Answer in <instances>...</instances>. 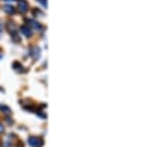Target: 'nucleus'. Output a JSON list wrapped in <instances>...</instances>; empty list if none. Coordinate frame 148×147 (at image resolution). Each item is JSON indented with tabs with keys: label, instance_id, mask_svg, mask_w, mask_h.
Here are the masks:
<instances>
[{
	"label": "nucleus",
	"instance_id": "obj_1",
	"mask_svg": "<svg viewBox=\"0 0 148 147\" xmlns=\"http://www.w3.org/2000/svg\"><path fill=\"white\" fill-rule=\"evenodd\" d=\"M29 144L32 147H42L44 142H42V140L40 138L32 136V137L29 138Z\"/></svg>",
	"mask_w": 148,
	"mask_h": 147
},
{
	"label": "nucleus",
	"instance_id": "obj_2",
	"mask_svg": "<svg viewBox=\"0 0 148 147\" xmlns=\"http://www.w3.org/2000/svg\"><path fill=\"white\" fill-rule=\"evenodd\" d=\"M18 7H19V10L20 12L22 13H26L29 9V4L26 0H19L18 1Z\"/></svg>",
	"mask_w": 148,
	"mask_h": 147
},
{
	"label": "nucleus",
	"instance_id": "obj_3",
	"mask_svg": "<svg viewBox=\"0 0 148 147\" xmlns=\"http://www.w3.org/2000/svg\"><path fill=\"white\" fill-rule=\"evenodd\" d=\"M20 30H21V33L24 35L25 37H27V38H30V37H32V35H33V32H32V30L30 29L28 26H21L20 27Z\"/></svg>",
	"mask_w": 148,
	"mask_h": 147
},
{
	"label": "nucleus",
	"instance_id": "obj_4",
	"mask_svg": "<svg viewBox=\"0 0 148 147\" xmlns=\"http://www.w3.org/2000/svg\"><path fill=\"white\" fill-rule=\"evenodd\" d=\"M2 9H3V11L6 13V14L8 15H12L15 13V7H13L12 5H4L3 7H2Z\"/></svg>",
	"mask_w": 148,
	"mask_h": 147
},
{
	"label": "nucleus",
	"instance_id": "obj_5",
	"mask_svg": "<svg viewBox=\"0 0 148 147\" xmlns=\"http://www.w3.org/2000/svg\"><path fill=\"white\" fill-rule=\"evenodd\" d=\"M32 55H33L34 58L38 59L40 55V49H38V47H34V49H32Z\"/></svg>",
	"mask_w": 148,
	"mask_h": 147
},
{
	"label": "nucleus",
	"instance_id": "obj_6",
	"mask_svg": "<svg viewBox=\"0 0 148 147\" xmlns=\"http://www.w3.org/2000/svg\"><path fill=\"white\" fill-rule=\"evenodd\" d=\"M28 23H30L29 25H31L32 27L35 28V29H40V25L38 22H36V21H34V20H28Z\"/></svg>",
	"mask_w": 148,
	"mask_h": 147
},
{
	"label": "nucleus",
	"instance_id": "obj_7",
	"mask_svg": "<svg viewBox=\"0 0 148 147\" xmlns=\"http://www.w3.org/2000/svg\"><path fill=\"white\" fill-rule=\"evenodd\" d=\"M0 109L2 110V112L7 114H9L10 113H11V111H10V109L7 107V106H3V105H0Z\"/></svg>",
	"mask_w": 148,
	"mask_h": 147
},
{
	"label": "nucleus",
	"instance_id": "obj_8",
	"mask_svg": "<svg viewBox=\"0 0 148 147\" xmlns=\"http://www.w3.org/2000/svg\"><path fill=\"white\" fill-rule=\"evenodd\" d=\"M3 130H4V127L2 126V124H0V132H2Z\"/></svg>",
	"mask_w": 148,
	"mask_h": 147
},
{
	"label": "nucleus",
	"instance_id": "obj_9",
	"mask_svg": "<svg viewBox=\"0 0 148 147\" xmlns=\"http://www.w3.org/2000/svg\"><path fill=\"white\" fill-rule=\"evenodd\" d=\"M1 35H2V29L1 27H0V37H1Z\"/></svg>",
	"mask_w": 148,
	"mask_h": 147
},
{
	"label": "nucleus",
	"instance_id": "obj_10",
	"mask_svg": "<svg viewBox=\"0 0 148 147\" xmlns=\"http://www.w3.org/2000/svg\"><path fill=\"white\" fill-rule=\"evenodd\" d=\"M4 1H8V2H9V1H14V0H4Z\"/></svg>",
	"mask_w": 148,
	"mask_h": 147
}]
</instances>
